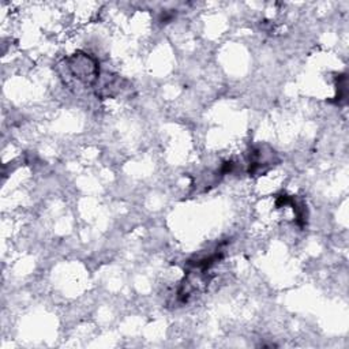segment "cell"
I'll list each match as a JSON object with an SVG mask.
<instances>
[{
  "label": "cell",
  "instance_id": "6da1fadb",
  "mask_svg": "<svg viewBox=\"0 0 349 349\" xmlns=\"http://www.w3.org/2000/svg\"><path fill=\"white\" fill-rule=\"evenodd\" d=\"M68 68L85 85H92L98 78V64L93 57L86 54H75L68 59Z\"/></svg>",
  "mask_w": 349,
  "mask_h": 349
},
{
  "label": "cell",
  "instance_id": "7a4b0ae2",
  "mask_svg": "<svg viewBox=\"0 0 349 349\" xmlns=\"http://www.w3.org/2000/svg\"><path fill=\"white\" fill-rule=\"evenodd\" d=\"M292 206H294V209H296V210H297V205L295 203V201H294V203H292ZM297 218H304V215L297 212Z\"/></svg>",
  "mask_w": 349,
  "mask_h": 349
}]
</instances>
